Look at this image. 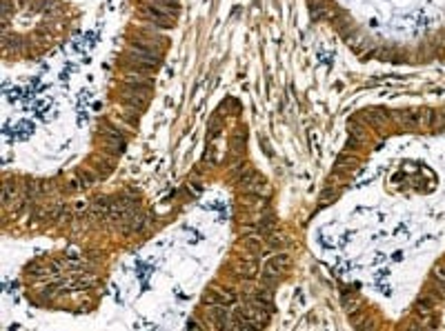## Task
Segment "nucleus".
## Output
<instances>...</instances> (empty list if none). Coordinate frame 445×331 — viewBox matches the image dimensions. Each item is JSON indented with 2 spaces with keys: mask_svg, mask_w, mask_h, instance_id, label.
Wrapping results in <instances>:
<instances>
[{
  "mask_svg": "<svg viewBox=\"0 0 445 331\" xmlns=\"http://www.w3.org/2000/svg\"><path fill=\"white\" fill-rule=\"evenodd\" d=\"M307 9H310L312 20L327 18V2H325V0H310V2H307Z\"/></svg>",
  "mask_w": 445,
  "mask_h": 331,
  "instance_id": "423d86ee",
  "label": "nucleus"
},
{
  "mask_svg": "<svg viewBox=\"0 0 445 331\" xmlns=\"http://www.w3.org/2000/svg\"><path fill=\"white\" fill-rule=\"evenodd\" d=\"M78 180H80V185H83V187H89V185H94V182H96V173L87 171V169H80V171H78Z\"/></svg>",
  "mask_w": 445,
  "mask_h": 331,
  "instance_id": "9b49d317",
  "label": "nucleus"
},
{
  "mask_svg": "<svg viewBox=\"0 0 445 331\" xmlns=\"http://www.w3.org/2000/svg\"><path fill=\"white\" fill-rule=\"evenodd\" d=\"M94 167L98 169V171L105 176V173H109L111 169H114V165H111V160H105V158H98L96 163H94Z\"/></svg>",
  "mask_w": 445,
  "mask_h": 331,
  "instance_id": "ddd939ff",
  "label": "nucleus"
},
{
  "mask_svg": "<svg viewBox=\"0 0 445 331\" xmlns=\"http://www.w3.org/2000/svg\"><path fill=\"white\" fill-rule=\"evenodd\" d=\"M245 142H247V136H245V131H243V129H238L236 134L232 136V149L236 151V154H241V151L245 149Z\"/></svg>",
  "mask_w": 445,
  "mask_h": 331,
  "instance_id": "9d476101",
  "label": "nucleus"
},
{
  "mask_svg": "<svg viewBox=\"0 0 445 331\" xmlns=\"http://www.w3.org/2000/svg\"><path fill=\"white\" fill-rule=\"evenodd\" d=\"M354 118H358V120H363L367 127H383L385 122L392 118V113L387 111V109L383 107H376V109H365V111L356 113Z\"/></svg>",
  "mask_w": 445,
  "mask_h": 331,
  "instance_id": "20e7f679",
  "label": "nucleus"
},
{
  "mask_svg": "<svg viewBox=\"0 0 445 331\" xmlns=\"http://www.w3.org/2000/svg\"><path fill=\"white\" fill-rule=\"evenodd\" d=\"M234 274H236V278H241V280H252L256 276V262L252 260H243L241 265L234 269Z\"/></svg>",
  "mask_w": 445,
  "mask_h": 331,
  "instance_id": "0eeeda50",
  "label": "nucleus"
},
{
  "mask_svg": "<svg viewBox=\"0 0 445 331\" xmlns=\"http://www.w3.org/2000/svg\"><path fill=\"white\" fill-rule=\"evenodd\" d=\"M121 100L127 105V107H131L134 111H143L145 109V100H143V93H131V91H127V93H123L121 96Z\"/></svg>",
  "mask_w": 445,
  "mask_h": 331,
  "instance_id": "6e6552de",
  "label": "nucleus"
},
{
  "mask_svg": "<svg viewBox=\"0 0 445 331\" xmlns=\"http://www.w3.org/2000/svg\"><path fill=\"white\" fill-rule=\"evenodd\" d=\"M432 278H434L436 285H445V262H441L432 269Z\"/></svg>",
  "mask_w": 445,
  "mask_h": 331,
  "instance_id": "f8f14e48",
  "label": "nucleus"
},
{
  "mask_svg": "<svg viewBox=\"0 0 445 331\" xmlns=\"http://www.w3.org/2000/svg\"><path fill=\"white\" fill-rule=\"evenodd\" d=\"M140 14H143L152 25H156V27H162V29H172L174 27V20H172L174 16L169 14V11H165L162 7H158V5H143V7H140Z\"/></svg>",
  "mask_w": 445,
  "mask_h": 331,
  "instance_id": "7ed1b4c3",
  "label": "nucleus"
},
{
  "mask_svg": "<svg viewBox=\"0 0 445 331\" xmlns=\"http://www.w3.org/2000/svg\"><path fill=\"white\" fill-rule=\"evenodd\" d=\"M287 265H289L287 253H276V256L269 258V260L263 265V269H260V287L272 289L278 280H281V276H283V271Z\"/></svg>",
  "mask_w": 445,
  "mask_h": 331,
  "instance_id": "f03ea898",
  "label": "nucleus"
},
{
  "mask_svg": "<svg viewBox=\"0 0 445 331\" xmlns=\"http://www.w3.org/2000/svg\"><path fill=\"white\" fill-rule=\"evenodd\" d=\"M394 120L401 122V127H414V129H425L434 125V109L418 107V109H401L392 113Z\"/></svg>",
  "mask_w": 445,
  "mask_h": 331,
  "instance_id": "f257e3e1",
  "label": "nucleus"
},
{
  "mask_svg": "<svg viewBox=\"0 0 445 331\" xmlns=\"http://www.w3.org/2000/svg\"><path fill=\"white\" fill-rule=\"evenodd\" d=\"M336 193H339V192H336V189H334V187L329 185V187H325V189H323V193H320V198H323L325 202H332V198L336 196Z\"/></svg>",
  "mask_w": 445,
  "mask_h": 331,
  "instance_id": "4468645a",
  "label": "nucleus"
},
{
  "mask_svg": "<svg viewBox=\"0 0 445 331\" xmlns=\"http://www.w3.org/2000/svg\"><path fill=\"white\" fill-rule=\"evenodd\" d=\"M203 300H205V304H225V307H229L232 303H236V294H234V291H227V289L212 287V289L205 291Z\"/></svg>",
  "mask_w": 445,
  "mask_h": 331,
  "instance_id": "39448f33",
  "label": "nucleus"
},
{
  "mask_svg": "<svg viewBox=\"0 0 445 331\" xmlns=\"http://www.w3.org/2000/svg\"><path fill=\"white\" fill-rule=\"evenodd\" d=\"M243 245H245V247L250 249L252 256H258V253L263 251V240L256 238V236H247V238L243 240Z\"/></svg>",
  "mask_w": 445,
  "mask_h": 331,
  "instance_id": "1a4fd4ad",
  "label": "nucleus"
}]
</instances>
